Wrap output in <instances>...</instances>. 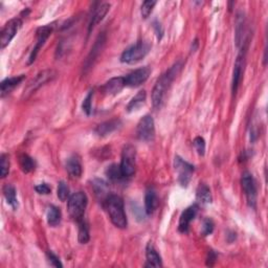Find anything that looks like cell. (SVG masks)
<instances>
[{
    "label": "cell",
    "instance_id": "1",
    "mask_svg": "<svg viewBox=\"0 0 268 268\" xmlns=\"http://www.w3.org/2000/svg\"><path fill=\"white\" fill-rule=\"evenodd\" d=\"M180 68H182V64L177 62L157 80L152 90V104L154 108H159L162 106L166 93L169 90L171 84L173 83L174 79L176 78Z\"/></svg>",
    "mask_w": 268,
    "mask_h": 268
},
{
    "label": "cell",
    "instance_id": "2",
    "mask_svg": "<svg viewBox=\"0 0 268 268\" xmlns=\"http://www.w3.org/2000/svg\"><path fill=\"white\" fill-rule=\"evenodd\" d=\"M105 207L113 224L118 229L127 227V217L122 198L117 195H109L105 200Z\"/></svg>",
    "mask_w": 268,
    "mask_h": 268
},
{
    "label": "cell",
    "instance_id": "3",
    "mask_svg": "<svg viewBox=\"0 0 268 268\" xmlns=\"http://www.w3.org/2000/svg\"><path fill=\"white\" fill-rule=\"evenodd\" d=\"M151 45L147 41H138L137 43L131 45L130 48L126 49L122 56H120V62L127 64H134L139 62L144 59L150 51Z\"/></svg>",
    "mask_w": 268,
    "mask_h": 268
},
{
    "label": "cell",
    "instance_id": "4",
    "mask_svg": "<svg viewBox=\"0 0 268 268\" xmlns=\"http://www.w3.org/2000/svg\"><path fill=\"white\" fill-rule=\"evenodd\" d=\"M88 203V198L84 192H77L68 198L67 202V210H68L69 216L79 222L84 219L85 210Z\"/></svg>",
    "mask_w": 268,
    "mask_h": 268
},
{
    "label": "cell",
    "instance_id": "5",
    "mask_svg": "<svg viewBox=\"0 0 268 268\" xmlns=\"http://www.w3.org/2000/svg\"><path fill=\"white\" fill-rule=\"evenodd\" d=\"M56 75H57L56 71L52 69H45L40 71L38 75L34 78L28 85H26L22 93V99L23 100L29 99L33 93H35L40 88V87H42L44 84L51 81L52 79H55Z\"/></svg>",
    "mask_w": 268,
    "mask_h": 268
},
{
    "label": "cell",
    "instance_id": "6",
    "mask_svg": "<svg viewBox=\"0 0 268 268\" xmlns=\"http://www.w3.org/2000/svg\"><path fill=\"white\" fill-rule=\"evenodd\" d=\"M135 158L136 151L132 145H127L124 147L122 152V160H120L119 168L122 170L123 175L126 177H131L135 173Z\"/></svg>",
    "mask_w": 268,
    "mask_h": 268
},
{
    "label": "cell",
    "instance_id": "7",
    "mask_svg": "<svg viewBox=\"0 0 268 268\" xmlns=\"http://www.w3.org/2000/svg\"><path fill=\"white\" fill-rule=\"evenodd\" d=\"M174 167H175L178 175V183L183 186H187L191 182L195 168L180 156H176L174 159Z\"/></svg>",
    "mask_w": 268,
    "mask_h": 268
},
{
    "label": "cell",
    "instance_id": "8",
    "mask_svg": "<svg viewBox=\"0 0 268 268\" xmlns=\"http://www.w3.org/2000/svg\"><path fill=\"white\" fill-rule=\"evenodd\" d=\"M22 26V20L20 18L11 19L10 21L4 25V28L0 34V49L3 50L10 44V42L16 36V34Z\"/></svg>",
    "mask_w": 268,
    "mask_h": 268
},
{
    "label": "cell",
    "instance_id": "9",
    "mask_svg": "<svg viewBox=\"0 0 268 268\" xmlns=\"http://www.w3.org/2000/svg\"><path fill=\"white\" fill-rule=\"evenodd\" d=\"M242 187L247 200V203L252 209H256L257 205V185L252 175L249 172H244L242 175Z\"/></svg>",
    "mask_w": 268,
    "mask_h": 268
},
{
    "label": "cell",
    "instance_id": "10",
    "mask_svg": "<svg viewBox=\"0 0 268 268\" xmlns=\"http://www.w3.org/2000/svg\"><path fill=\"white\" fill-rule=\"evenodd\" d=\"M136 134L138 139L143 142H151L155 136V125L154 119L150 116H145L139 120L136 128Z\"/></svg>",
    "mask_w": 268,
    "mask_h": 268
},
{
    "label": "cell",
    "instance_id": "11",
    "mask_svg": "<svg viewBox=\"0 0 268 268\" xmlns=\"http://www.w3.org/2000/svg\"><path fill=\"white\" fill-rule=\"evenodd\" d=\"M52 30H53V25H50V24L45 25V26H43V28L38 29V31H37V42H36V45L34 46V49L31 52V56H30V59H29V64H32L34 61H35L39 50H41V48L44 45L46 40H48L49 37L51 35Z\"/></svg>",
    "mask_w": 268,
    "mask_h": 268
},
{
    "label": "cell",
    "instance_id": "12",
    "mask_svg": "<svg viewBox=\"0 0 268 268\" xmlns=\"http://www.w3.org/2000/svg\"><path fill=\"white\" fill-rule=\"evenodd\" d=\"M150 73L151 69L147 66L135 69L125 77V84L128 87H138L148 80Z\"/></svg>",
    "mask_w": 268,
    "mask_h": 268
},
{
    "label": "cell",
    "instance_id": "13",
    "mask_svg": "<svg viewBox=\"0 0 268 268\" xmlns=\"http://www.w3.org/2000/svg\"><path fill=\"white\" fill-rule=\"evenodd\" d=\"M244 66H245V56L244 53L241 51L240 55L237 57L236 63H234V66L233 82H232V90L234 95H236V92L238 91V88H239V85L241 83V80H242Z\"/></svg>",
    "mask_w": 268,
    "mask_h": 268
},
{
    "label": "cell",
    "instance_id": "14",
    "mask_svg": "<svg viewBox=\"0 0 268 268\" xmlns=\"http://www.w3.org/2000/svg\"><path fill=\"white\" fill-rule=\"evenodd\" d=\"M197 213H198V205L196 204L189 206L183 212L182 216H180V219H179V224H178V231L180 233H184V234L187 233V231H189V226L192 221L195 219Z\"/></svg>",
    "mask_w": 268,
    "mask_h": 268
},
{
    "label": "cell",
    "instance_id": "15",
    "mask_svg": "<svg viewBox=\"0 0 268 268\" xmlns=\"http://www.w3.org/2000/svg\"><path fill=\"white\" fill-rule=\"evenodd\" d=\"M105 41H106V39H105L104 34H102V35H100L98 37L95 45H93V48L91 49V51L89 52V55H88V57H87L86 61H85V65H84V69L85 70L89 69L90 67L93 65V63H95L97 58L100 55V52L102 51V50H103V46L105 44Z\"/></svg>",
    "mask_w": 268,
    "mask_h": 268
},
{
    "label": "cell",
    "instance_id": "16",
    "mask_svg": "<svg viewBox=\"0 0 268 268\" xmlns=\"http://www.w3.org/2000/svg\"><path fill=\"white\" fill-rule=\"evenodd\" d=\"M126 86L125 84V77H117V78H112L110 79L108 82H106L104 86L102 87V90L105 93V95H110V96H115L117 93H118L120 90H122L124 87Z\"/></svg>",
    "mask_w": 268,
    "mask_h": 268
},
{
    "label": "cell",
    "instance_id": "17",
    "mask_svg": "<svg viewBox=\"0 0 268 268\" xmlns=\"http://www.w3.org/2000/svg\"><path fill=\"white\" fill-rule=\"evenodd\" d=\"M246 42V30H245V17L242 13H239L236 20V45L237 48L244 49Z\"/></svg>",
    "mask_w": 268,
    "mask_h": 268
},
{
    "label": "cell",
    "instance_id": "18",
    "mask_svg": "<svg viewBox=\"0 0 268 268\" xmlns=\"http://www.w3.org/2000/svg\"><path fill=\"white\" fill-rule=\"evenodd\" d=\"M66 171L72 179H78L82 175V165L77 155L70 156L66 162Z\"/></svg>",
    "mask_w": 268,
    "mask_h": 268
},
{
    "label": "cell",
    "instance_id": "19",
    "mask_svg": "<svg viewBox=\"0 0 268 268\" xmlns=\"http://www.w3.org/2000/svg\"><path fill=\"white\" fill-rule=\"evenodd\" d=\"M120 125H122V122H120L119 119L115 118V119H110L107 120V122H104L102 124H100L97 128H96V133L98 134L99 136H107L111 134L112 132H115L116 130H117Z\"/></svg>",
    "mask_w": 268,
    "mask_h": 268
},
{
    "label": "cell",
    "instance_id": "20",
    "mask_svg": "<svg viewBox=\"0 0 268 268\" xmlns=\"http://www.w3.org/2000/svg\"><path fill=\"white\" fill-rule=\"evenodd\" d=\"M110 10L109 3H102L100 4L98 8L95 10V13L92 14V17L90 19L89 26H88V33L90 34L91 31L96 28V26L102 21L104 17L107 15V13Z\"/></svg>",
    "mask_w": 268,
    "mask_h": 268
},
{
    "label": "cell",
    "instance_id": "21",
    "mask_svg": "<svg viewBox=\"0 0 268 268\" xmlns=\"http://www.w3.org/2000/svg\"><path fill=\"white\" fill-rule=\"evenodd\" d=\"M158 205V198L154 189H148L145 195V211L147 215H152Z\"/></svg>",
    "mask_w": 268,
    "mask_h": 268
},
{
    "label": "cell",
    "instance_id": "22",
    "mask_svg": "<svg viewBox=\"0 0 268 268\" xmlns=\"http://www.w3.org/2000/svg\"><path fill=\"white\" fill-rule=\"evenodd\" d=\"M146 258H147V266H151V267H162L163 262H162V258L156 251V250L154 249V246L151 244V242L147 245L146 249Z\"/></svg>",
    "mask_w": 268,
    "mask_h": 268
},
{
    "label": "cell",
    "instance_id": "23",
    "mask_svg": "<svg viewBox=\"0 0 268 268\" xmlns=\"http://www.w3.org/2000/svg\"><path fill=\"white\" fill-rule=\"evenodd\" d=\"M24 76H17V77H13L5 79L1 82V97L3 98L4 96L9 95V93L15 88L16 86H18L20 83L23 81Z\"/></svg>",
    "mask_w": 268,
    "mask_h": 268
},
{
    "label": "cell",
    "instance_id": "24",
    "mask_svg": "<svg viewBox=\"0 0 268 268\" xmlns=\"http://www.w3.org/2000/svg\"><path fill=\"white\" fill-rule=\"evenodd\" d=\"M46 218H48V223L50 226H52V227L58 226L60 224V222H61V219H62L61 210L55 205L49 206L48 213H46Z\"/></svg>",
    "mask_w": 268,
    "mask_h": 268
},
{
    "label": "cell",
    "instance_id": "25",
    "mask_svg": "<svg viewBox=\"0 0 268 268\" xmlns=\"http://www.w3.org/2000/svg\"><path fill=\"white\" fill-rule=\"evenodd\" d=\"M3 195L4 198L12 207L13 210H17L18 209V200H17V193L15 187L12 184H5L3 186Z\"/></svg>",
    "mask_w": 268,
    "mask_h": 268
},
{
    "label": "cell",
    "instance_id": "26",
    "mask_svg": "<svg viewBox=\"0 0 268 268\" xmlns=\"http://www.w3.org/2000/svg\"><path fill=\"white\" fill-rule=\"evenodd\" d=\"M196 196H197V200L202 204L211 203L212 200H213L210 187L207 186L206 184H203L198 186Z\"/></svg>",
    "mask_w": 268,
    "mask_h": 268
},
{
    "label": "cell",
    "instance_id": "27",
    "mask_svg": "<svg viewBox=\"0 0 268 268\" xmlns=\"http://www.w3.org/2000/svg\"><path fill=\"white\" fill-rule=\"evenodd\" d=\"M146 99H147L146 91L140 90L137 95L130 100V103L128 104V106H127V111L131 112L138 109L140 106H143L146 103Z\"/></svg>",
    "mask_w": 268,
    "mask_h": 268
},
{
    "label": "cell",
    "instance_id": "28",
    "mask_svg": "<svg viewBox=\"0 0 268 268\" xmlns=\"http://www.w3.org/2000/svg\"><path fill=\"white\" fill-rule=\"evenodd\" d=\"M19 164L23 173H30L35 170L36 168L35 160H34L31 156H29L28 154H22V155L19 157Z\"/></svg>",
    "mask_w": 268,
    "mask_h": 268
},
{
    "label": "cell",
    "instance_id": "29",
    "mask_svg": "<svg viewBox=\"0 0 268 268\" xmlns=\"http://www.w3.org/2000/svg\"><path fill=\"white\" fill-rule=\"evenodd\" d=\"M78 224H79V234H78L79 242L81 244H86L90 239L88 224H87V222L84 219L79 221Z\"/></svg>",
    "mask_w": 268,
    "mask_h": 268
},
{
    "label": "cell",
    "instance_id": "30",
    "mask_svg": "<svg viewBox=\"0 0 268 268\" xmlns=\"http://www.w3.org/2000/svg\"><path fill=\"white\" fill-rule=\"evenodd\" d=\"M106 175L110 180H112V182H119V180L125 178V176L122 173V170H120L119 166L117 165H111L110 167L107 168Z\"/></svg>",
    "mask_w": 268,
    "mask_h": 268
},
{
    "label": "cell",
    "instance_id": "31",
    "mask_svg": "<svg viewBox=\"0 0 268 268\" xmlns=\"http://www.w3.org/2000/svg\"><path fill=\"white\" fill-rule=\"evenodd\" d=\"M10 172V160L6 154H2L0 157V175L1 178H5Z\"/></svg>",
    "mask_w": 268,
    "mask_h": 268
},
{
    "label": "cell",
    "instance_id": "32",
    "mask_svg": "<svg viewBox=\"0 0 268 268\" xmlns=\"http://www.w3.org/2000/svg\"><path fill=\"white\" fill-rule=\"evenodd\" d=\"M155 5H156V1H154V0H148V1H145L142 4V8H140V13H142L143 18H145V19L148 18Z\"/></svg>",
    "mask_w": 268,
    "mask_h": 268
},
{
    "label": "cell",
    "instance_id": "33",
    "mask_svg": "<svg viewBox=\"0 0 268 268\" xmlns=\"http://www.w3.org/2000/svg\"><path fill=\"white\" fill-rule=\"evenodd\" d=\"M58 197L61 201H66L69 198V189L64 182H60L58 184Z\"/></svg>",
    "mask_w": 268,
    "mask_h": 268
},
{
    "label": "cell",
    "instance_id": "34",
    "mask_svg": "<svg viewBox=\"0 0 268 268\" xmlns=\"http://www.w3.org/2000/svg\"><path fill=\"white\" fill-rule=\"evenodd\" d=\"M214 231V222L210 218H205L202 222V230H201V234L203 237L209 236Z\"/></svg>",
    "mask_w": 268,
    "mask_h": 268
},
{
    "label": "cell",
    "instance_id": "35",
    "mask_svg": "<svg viewBox=\"0 0 268 268\" xmlns=\"http://www.w3.org/2000/svg\"><path fill=\"white\" fill-rule=\"evenodd\" d=\"M194 147H195L196 151L198 152L199 155H204L205 153V140L203 139V137L201 136H197L194 139Z\"/></svg>",
    "mask_w": 268,
    "mask_h": 268
},
{
    "label": "cell",
    "instance_id": "36",
    "mask_svg": "<svg viewBox=\"0 0 268 268\" xmlns=\"http://www.w3.org/2000/svg\"><path fill=\"white\" fill-rule=\"evenodd\" d=\"M92 97H93V90L88 92V95L86 96V98L83 100V104H82L83 111L86 113L87 116H89L90 113H91V100H92Z\"/></svg>",
    "mask_w": 268,
    "mask_h": 268
},
{
    "label": "cell",
    "instance_id": "37",
    "mask_svg": "<svg viewBox=\"0 0 268 268\" xmlns=\"http://www.w3.org/2000/svg\"><path fill=\"white\" fill-rule=\"evenodd\" d=\"M48 259H49V262L51 266L53 267H63L62 263H61V261H60V259L56 256L55 253H53L52 251H48Z\"/></svg>",
    "mask_w": 268,
    "mask_h": 268
},
{
    "label": "cell",
    "instance_id": "38",
    "mask_svg": "<svg viewBox=\"0 0 268 268\" xmlns=\"http://www.w3.org/2000/svg\"><path fill=\"white\" fill-rule=\"evenodd\" d=\"M95 184V190H96V194L97 195H105L107 192V185L106 184L103 182V180H96Z\"/></svg>",
    "mask_w": 268,
    "mask_h": 268
},
{
    "label": "cell",
    "instance_id": "39",
    "mask_svg": "<svg viewBox=\"0 0 268 268\" xmlns=\"http://www.w3.org/2000/svg\"><path fill=\"white\" fill-rule=\"evenodd\" d=\"M35 190L39 194H43V195H49L50 193V187L48 184H40L35 186Z\"/></svg>",
    "mask_w": 268,
    "mask_h": 268
},
{
    "label": "cell",
    "instance_id": "40",
    "mask_svg": "<svg viewBox=\"0 0 268 268\" xmlns=\"http://www.w3.org/2000/svg\"><path fill=\"white\" fill-rule=\"evenodd\" d=\"M217 259V254L214 251H210L209 254H207V259H206V265L207 266H213L216 262Z\"/></svg>",
    "mask_w": 268,
    "mask_h": 268
}]
</instances>
